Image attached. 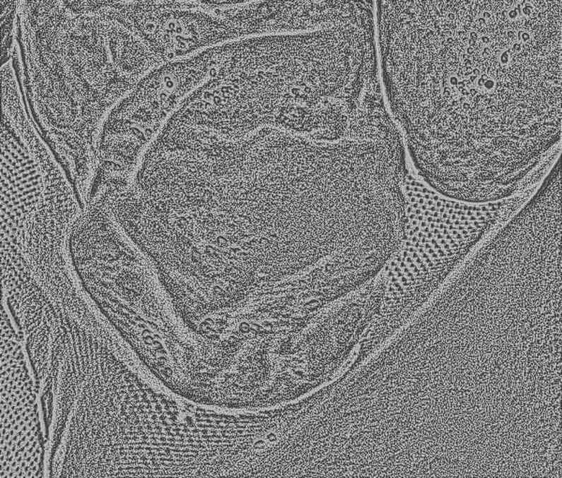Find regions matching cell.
Returning <instances> with one entry per match:
<instances>
[{
    "label": "cell",
    "instance_id": "1",
    "mask_svg": "<svg viewBox=\"0 0 562 478\" xmlns=\"http://www.w3.org/2000/svg\"><path fill=\"white\" fill-rule=\"evenodd\" d=\"M373 221L370 184L347 146L264 128L167 158L146 232L156 257L211 289L308 272L361 247Z\"/></svg>",
    "mask_w": 562,
    "mask_h": 478
},
{
    "label": "cell",
    "instance_id": "2",
    "mask_svg": "<svg viewBox=\"0 0 562 478\" xmlns=\"http://www.w3.org/2000/svg\"><path fill=\"white\" fill-rule=\"evenodd\" d=\"M392 114L454 145L486 146L561 108V0H377Z\"/></svg>",
    "mask_w": 562,
    "mask_h": 478
},
{
    "label": "cell",
    "instance_id": "3",
    "mask_svg": "<svg viewBox=\"0 0 562 478\" xmlns=\"http://www.w3.org/2000/svg\"><path fill=\"white\" fill-rule=\"evenodd\" d=\"M23 25L28 110L86 201L106 116L160 61L105 11L75 13L62 0H24Z\"/></svg>",
    "mask_w": 562,
    "mask_h": 478
},
{
    "label": "cell",
    "instance_id": "4",
    "mask_svg": "<svg viewBox=\"0 0 562 478\" xmlns=\"http://www.w3.org/2000/svg\"><path fill=\"white\" fill-rule=\"evenodd\" d=\"M223 51L221 43L161 63L117 103L100 129L88 201L105 190L128 186L150 145L184 100L209 77Z\"/></svg>",
    "mask_w": 562,
    "mask_h": 478
},
{
    "label": "cell",
    "instance_id": "5",
    "mask_svg": "<svg viewBox=\"0 0 562 478\" xmlns=\"http://www.w3.org/2000/svg\"><path fill=\"white\" fill-rule=\"evenodd\" d=\"M103 11L136 34L161 63L238 39L229 11L209 13L185 0H125Z\"/></svg>",
    "mask_w": 562,
    "mask_h": 478
},
{
    "label": "cell",
    "instance_id": "6",
    "mask_svg": "<svg viewBox=\"0 0 562 478\" xmlns=\"http://www.w3.org/2000/svg\"><path fill=\"white\" fill-rule=\"evenodd\" d=\"M16 0H1L2 59H7L11 48V33Z\"/></svg>",
    "mask_w": 562,
    "mask_h": 478
},
{
    "label": "cell",
    "instance_id": "7",
    "mask_svg": "<svg viewBox=\"0 0 562 478\" xmlns=\"http://www.w3.org/2000/svg\"><path fill=\"white\" fill-rule=\"evenodd\" d=\"M212 1L218 8H233L250 2L260 1V0H212Z\"/></svg>",
    "mask_w": 562,
    "mask_h": 478
}]
</instances>
